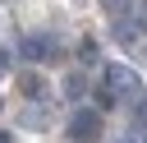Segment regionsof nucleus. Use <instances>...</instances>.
<instances>
[{
	"instance_id": "4",
	"label": "nucleus",
	"mask_w": 147,
	"mask_h": 143,
	"mask_svg": "<svg viewBox=\"0 0 147 143\" xmlns=\"http://www.w3.org/2000/svg\"><path fill=\"white\" fill-rule=\"evenodd\" d=\"M18 51H23L28 60H51V55H55V37H37V32H32V37L18 42Z\"/></svg>"
},
{
	"instance_id": "6",
	"label": "nucleus",
	"mask_w": 147,
	"mask_h": 143,
	"mask_svg": "<svg viewBox=\"0 0 147 143\" xmlns=\"http://www.w3.org/2000/svg\"><path fill=\"white\" fill-rule=\"evenodd\" d=\"M83 92H87V78H83V74H69V78H64V97H74V101H78Z\"/></svg>"
},
{
	"instance_id": "8",
	"label": "nucleus",
	"mask_w": 147,
	"mask_h": 143,
	"mask_svg": "<svg viewBox=\"0 0 147 143\" xmlns=\"http://www.w3.org/2000/svg\"><path fill=\"white\" fill-rule=\"evenodd\" d=\"M23 92H28V97H41V78L28 74V78H23Z\"/></svg>"
},
{
	"instance_id": "2",
	"label": "nucleus",
	"mask_w": 147,
	"mask_h": 143,
	"mask_svg": "<svg viewBox=\"0 0 147 143\" xmlns=\"http://www.w3.org/2000/svg\"><path fill=\"white\" fill-rule=\"evenodd\" d=\"M96 134H101V115H96L92 106H78V111L69 115V138H74V143H96Z\"/></svg>"
},
{
	"instance_id": "10",
	"label": "nucleus",
	"mask_w": 147,
	"mask_h": 143,
	"mask_svg": "<svg viewBox=\"0 0 147 143\" xmlns=\"http://www.w3.org/2000/svg\"><path fill=\"white\" fill-rule=\"evenodd\" d=\"M0 143H9V138H5V134H0Z\"/></svg>"
},
{
	"instance_id": "3",
	"label": "nucleus",
	"mask_w": 147,
	"mask_h": 143,
	"mask_svg": "<svg viewBox=\"0 0 147 143\" xmlns=\"http://www.w3.org/2000/svg\"><path fill=\"white\" fill-rule=\"evenodd\" d=\"M106 83H110L115 97H138V92H142V78H138L129 65H110V69H106Z\"/></svg>"
},
{
	"instance_id": "7",
	"label": "nucleus",
	"mask_w": 147,
	"mask_h": 143,
	"mask_svg": "<svg viewBox=\"0 0 147 143\" xmlns=\"http://www.w3.org/2000/svg\"><path fill=\"white\" fill-rule=\"evenodd\" d=\"M78 55H83V65H92V60H96V42H83V46H78Z\"/></svg>"
},
{
	"instance_id": "5",
	"label": "nucleus",
	"mask_w": 147,
	"mask_h": 143,
	"mask_svg": "<svg viewBox=\"0 0 147 143\" xmlns=\"http://www.w3.org/2000/svg\"><path fill=\"white\" fill-rule=\"evenodd\" d=\"M18 125H23V129H46V125H51V111H46V106H28V111L18 115Z\"/></svg>"
},
{
	"instance_id": "1",
	"label": "nucleus",
	"mask_w": 147,
	"mask_h": 143,
	"mask_svg": "<svg viewBox=\"0 0 147 143\" xmlns=\"http://www.w3.org/2000/svg\"><path fill=\"white\" fill-rule=\"evenodd\" d=\"M106 5H110V32L124 46H133L147 32V5L142 0H106Z\"/></svg>"
},
{
	"instance_id": "9",
	"label": "nucleus",
	"mask_w": 147,
	"mask_h": 143,
	"mask_svg": "<svg viewBox=\"0 0 147 143\" xmlns=\"http://www.w3.org/2000/svg\"><path fill=\"white\" fill-rule=\"evenodd\" d=\"M5 69H9V51H0V74H5Z\"/></svg>"
}]
</instances>
